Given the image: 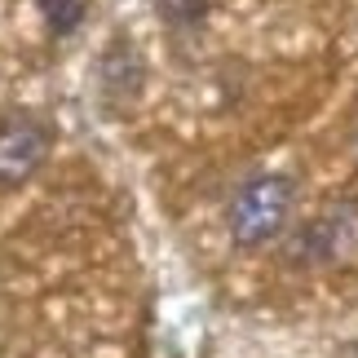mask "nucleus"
I'll use <instances>...</instances> for the list:
<instances>
[{"mask_svg":"<svg viewBox=\"0 0 358 358\" xmlns=\"http://www.w3.org/2000/svg\"><path fill=\"white\" fill-rule=\"evenodd\" d=\"M155 5L169 22H199L203 18V0H155Z\"/></svg>","mask_w":358,"mask_h":358,"instance_id":"obj_5","label":"nucleus"},{"mask_svg":"<svg viewBox=\"0 0 358 358\" xmlns=\"http://www.w3.org/2000/svg\"><path fill=\"white\" fill-rule=\"evenodd\" d=\"M292 266H358V203L341 199L287 243Z\"/></svg>","mask_w":358,"mask_h":358,"instance_id":"obj_2","label":"nucleus"},{"mask_svg":"<svg viewBox=\"0 0 358 358\" xmlns=\"http://www.w3.org/2000/svg\"><path fill=\"white\" fill-rule=\"evenodd\" d=\"M49 142H53L49 124L36 115H13L0 124V190L27 182L45 164Z\"/></svg>","mask_w":358,"mask_h":358,"instance_id":"obj_3","label":"nucleus"},{"mask_svg":"<svg viewBox=\"0 0 358 358\" xmlns=\"http://www.w3.org/2000/svg\"><path fill=\"white\" fill-rule=\"evenodd\" d=\"M40 18L53 36H71L85 22V0H40Z\"/></svg>","mask_w":358,"mask_h":358,"instance_id":"obj_4","label":"nucleus"},{"mask_svg":"<svg viewBox=\"0 0 358 358\" xmlns=\"http://www.w3.org/2000/svg\"><path fill=\"white\" fill-rule=\"evenodd\" d=\"M292 199L296 190L283 173H257L235 190L226 208V226H230V239L239 248H266L274 243L292 222Z\"/></svg>","mask_w":358,"mask_h":358,"instance_id":"obj_1","label":"nucleus"},{"mask_svg":"<svg viewBox=\"0 0 358 358\" xmlns=\"http://www.w3.org/2000/svg\"><path fill=\"white\" fill-rule=\"evenodd\" d=\"M345 358H358V341H354V345H350V350H345Z\"/></svg>","mask_w":358,"mask_h":358,"instance_id":"obj_6","label":"nucleus"}]
</instances>
